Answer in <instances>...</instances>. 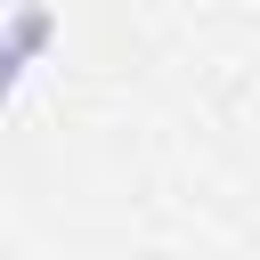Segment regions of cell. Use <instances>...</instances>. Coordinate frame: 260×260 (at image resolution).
I'll list each match as a JSON object with an SVG mask.
<instances>
[{"instance_id":"6da1fadb","label":"cell","mask_w":260,"mask_h":260,"mask_svg":"<svg viewBox=\"0 0 260 260\" xmlns=\"http://www.w3.org/2000/svg\"><path fill=\"white\" fill-rule=\"evenodd\" d=\"M41 41H49V8H32V0H24V8H16V24H8V49H0V65H8V73H24Z\"/></svg>"}]
</instances>
